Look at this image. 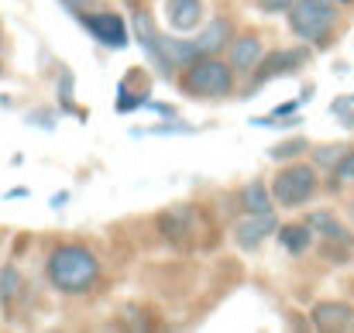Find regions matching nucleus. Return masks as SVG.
I'll use <instances>...</instances> for the list:
<instances>
[{
  "label": "nucleus",
  "mask_w": 354,
  "mask_h": 333,
  "mask_svg": "<svg viewBox=\"0 0 354 333\" xmlns=\"http://www.w3.org/2000/svg\"><path fill=\"white\" fill-rule=\"evenodd\" d=\"M306 151H310V141H306L303 134H296V137L275 141V144L268 148V158H272V162H296V158H303Z\"/></svg>",
  "instance_id": "obj_18"
},
{
  "label": "nucleus",
  "mask_w": 354,
  "mask_h": 333,
  "mask_svg": "<svg viewBox=\"0 0 354 333\" xmlns=\"http://www.w3.org/2000/svg\"><path fill=\"white\" fill-rule=\"evenodd\" d=\"M24 292H28L24 272H21L14 261H7V265L0 268V306H3V313H14V306L24 299Z\"/></svg>",
  "instance_id": "obj_14"
},
{
  "label": "nucleus",
  "mask_w": 354,
  "mask_h": 333,
  "mask_svg": "<svg viewBox=\"0 0 354 333\" xmlns=\"http://www.w3.org/2000/svg\"><path fill=\"white\" fill-rule=\"evenodd\" d=\"M131 31L138 38V45L145 48L148 62L158 69L162 79H176L179 76V62L172 59V48H169V38L155 28V21L145 14V10H134V21H131Z\"/></svg>",
  "instance_id": "obj_6"
},
{
  "label": "nucleus",
  "mask_w": 354,
  "mask_h": 333,
  "mask_svg": "<svg viewBox=\"0 0 354 333\" xmlns=\"http://www.w3.org/2000/svg\"><path fill=\"white\" fill-rule=\"evenodd\" d=\"M348 217H351V223H354V200H351V207H348Z\"/></svg>",
  "instance_id": "obj_28"
},
{
  "label": "nucleus",
  "mask_w": 354,
  "mask_h": 333,
  "mask_svg": "<svg viewBox=\"0 0 354 333\" xmlns=\"http://www.w3.org/2000/svg\"><path fill=\"white\" fill-rule=\"evenodd\" d=\"M348 182H354V148H348V151H344V158L334 165L327 189H330V193H341V186H348Z\"/></svg>",
  "instance_id": "obj_21"
},
{
  "label": "nucleus",
  "mask_w": 354,
  "mask_h": 333,
  "mask_svg": "<svg viewBox=\"0 0 354 333\" xmlns=\"http://www.w3.org/2000/svg\"><path fill=\"white\" fill-rule=\"evenodd\" d=\"M158 230L172 240H179L183 234H193V207H169L158 213Z\"/></svg>",
  "instance_id": "obj_17"
},
{
  "label": "nucleus",
  "mask_w": 354,
  "mask_h": 333,
  "mask_svg": "<svg viewBox=\"0 0 354 333\" xmlns=\"http://www.w3.org/2000/svg\"><path fill=\"white\" fill-rule=\"evenodd\" d=\"M28 120H38V127H52V124H55V113L52 111H35Z\"/></svg>",
  "instance_id": "obj_23"
},
{
  "label": "nucleus",
  "mask_w": 354,
  "mask_h": 333,
  "mask_svg": "<svg viewBox=\"0 0 354 333\" xmlns=\"http://www.w3.org/2000/svg\"><path fill=\"white\" fill-rule=\"evenodd\" d=\"M310 59H313V52H310V45H306V41H303V45H292V48L265 52L261 66H258V69H254V76H251V90H258V86L272 83L275 76H292V73H299Z\"/></svg>",
  "instance_id": "obj_7"
},
{
  "label": "nucleus",
  "mask_w": 354,
  "mask_h": 333,
  "mask_svg": "<svg viewBox=\"0 0 354 333\" xmlns=\"http://www.w3.org/2000/svg\"><path fill=\"white\" fill-rule=\"evenodd\" d=\"M104 48H127L131 45V31H127V21L120 17L118 10H86L76 17Z\"/></svg>",
  "instance_id": "obj_8"
},
{
  "label": "nucleus",
  "mask_w": 354,
  "mask_h": 333,
  "mask_svg": "<svg viewBox=\"0 0 354 333\" xmlns=\"http://www.w3.org/2000/svg\"><path fill=\"white\" fill-rule=\"evenodd\" d=\"M286 21L299 41L324 48V45H330V35L341 21V7H337V0H296L286 10Z\"/></svg>",
  "instance_id": "obj_3"
},
{
  "label": "nucleus",
  "mask_w": 354,
  "mask_h": 333,
  "mask_svg": "<svg viewBox=\"0 0 354 333\" xmlns=\"http://www.w3.org/2000/svg\"><path fill=\"white\" fill-rule=\"evenodd\" d=\"M0 52H3V28H0Z\"/></svg>",
  "instance_id": "obj_29"
},
{
  "label": "nucleus",
  "mask_w": 354,
  "mask_h": 333,
  "mask_svg": "<svg viewBox=\"0 0 354 333\" xmlns=\"http://www.w3.org/2000/svg\"><path fill=\"white\" fill-rule=\"evenodd\" d=\"M348 3H354V0H348Z\"/></svg>",
  "instance_id": "obj_31"
},
{
  "label": "nucleus",
  "mask_w": 354,
  "mask_h": 333,
  "mask_svg": "<svg viewBox=\"0 0 354 333\" xmlns=\"http://www.w3.org/2000/svg\"><path fill=\"white\" fill-rule=\"evenodd\" d=\"M306 223L313 227V234L320 237V240H330V244H354V234L344 227V223L337 220L330 210H313V213H306Z\"/></svg>",
  "instance_id": "obj_13"
},
{
  "label": "nucleus",
  "mask_w": 354,
  "mask_h": 333,
  "mask_svg": "<svg viewBox=\"0 0 354 333\" xmlns=\"http://www.w3.org/2000/svg\"><path fill=\"white\" fill-rule=\"evenodd\" d=\"M341 120H344V127H354V111H348V113H341Z\"/></svg>",
  "instance_id": "obj_27"
},
{
  "label": "nucleus",
  "mask_w": 354,
  "mask_h": 333,
  "mask_svg": "<svg viewBox=\"0 0 354 333\" xmlns=\"http://www.w3.org/2000/svg\"><path fill=\"white\" fill-rule=\"evenodd\" d=\"M279 244L289 251V254H306L310 247H313V240H317V234H313V227L306 220H296V223H279Z\"/></svg>",
  "instance_id": "obj_15"
},
{
  "label": "nucleus",
  "mask_w": 354,
  "mask_h": 333,
  "mask_svg": "<svg viewBox=\"0 0 354 333\" xmlns=\"http://www.w3.org/2000/svg\"><path fill=\"white\" fill-rule=\"evenodd\" d=\"M66 200H69V193H59V196H52V207H62Z\"/></svg>",
  "instance_id": "obj_26"
},
{
  "label": "nucleus",
  "mask_w": 354,
  "mask_h": 333,
  "mask_svg": "<svg viewBox=\"0 0 354 333\" xmlns=\"http://www.w3.org/2000/svg\"><path fill=\"white\" fill-rule=\"evenodd\" d=\"M162 14L172 35H193L207 24V0H162Z\"/></svg>",
  "instance_id": "obj_9"
},
{
  "label": "nucleus",
  "mask_w": 354,
  "mask_h": 333,
  "mask_svg": "<svg viewBox=\"0 0 354 333\" xmlns=\"http://www.w3.org/2000/svg\"><path fill=\"white\" fill-rule=\"evenodd\" d=\"M258 3V10H265V14H286L296 0H254Z\"/></svg>",
  "instance_id": "obj_22"
},
{
  "label": "nucleus",
  "mask_w": 354,
  "mask_h": 333,
  "mask_svg": "<svg viewBox=\"0 0 354 333\" xmlns=\"http://www.w3.org/2000/svg\"><path fill=\"white\" fill-rule=\"evenodd\" d=\"M148 97H151V93H148V86H141V90H131V83H127V79H120L114 107H118V113L141 111V107H148Z\"/></svg>",
  "instance_id": "obj_19"
},
{
  "label": "nucleus",
  "mask_w": 354,
  "mask_h": 333,
  "mask_svg": "<svg viewBox=\"0 0 354 333\" xmlns=\"http://www.w3.org/2000/svg\"><path fill=\"white\" fill-rule=\"evenodd\" d=\"M310 323L324 333H341L354 327V306L344 299H324L310 310Z\"/></svg>",
  "instance_id": "obj_12"
},
{
  "label": "nucleus",
  "mask_w": 354,
  "mask_h": 333,
  "mask_svg": "<svg viewBox=\"0 0 354 333\" xmlns=\"http://www.w3.org/2000/svg\"><path fill=\"white\" fill-rule=\"evenodd\" d=\"M344 151H348V144H317V148H310V158H313L317 169L334 172V165L344 158Z\"/></svg>",
  "instance_id": "obj_20"
},
{
  "label": "nucleus",
  "mask_w": 354,
  "mask_h": 333,
  "mask_svg": "<svg viewBox=\"0 0 354 333\" xmlns=\"http://www.w3.org/2000/svg\"><path fill=\"white\" fill-rule=\"evenodd\" d=\"M237 200H241V210L244 213H272L275 210V200H272V189H268L265 179L244 182L241 193H237Z\"/></svg>",
  "instance_id": "obj_16"
},
{
  "label": "nucleus",
  "mask_w": 354,
  "mask_h": 333,
  "mask_svg": "<svg viewBox=\"0 0 354 333\" xmlns=\"http://www.w3.org/2000/svg\"><path fill=\"white\" fill-rule=\"evenodd\" d=\"M272 234H279L275 210H272V213H244V217L234 223V230H231V237H234V244L241 251H258Z\"/></svg>",
  "instance_id": "obj_10"
},
{
  "label": "nucleus",
  "mask_w": 354,
  "mask_h": 333,
  "mask_svg": "<svg viewBox=\"0 0 354 333\" xmlns=\"http://www.w3.org/2000/svg\"><path fill=\"white\" fill-rule=\"evenodd\" d=\"M62 3H66V7H69V14H76V17L90 10V0H62Z\"/></svg>",
  "instance_id": "obj_24"
},
{
  "label": "nucleus",
  "mask_w": 354,
  "mask_h": 333,
  "mask_svg": "<svg viewBox=\"0 0 354 333\" xmlns=\"http://www.w3.org/2000/svg\"><path fill=\"white\" fill-rule=\"evenodd\" d=\"M0 76H3V62H0Z\"/></svg>",
  "instance_id": "obj_30"
},
{
  "label": "nucleus",
  "mask_w": 354,
  "mask_h": 333,
  "mask_svg": "<svg viewBox=\"0 0 354 333\" xmlns=\"http://www.w3.org/2000/svg\"><path fill=\"white\" fill-rule=\"evenodd\" d=\"M234 21L231 17H214V21H207L200 31H193V35H176V38H169V48H172V59L179 62V69L186 66V62H193V59H203V55H221V52H227V45H231V38H234Z\"/></svg>",
  "instance_id": "obj_5"
},
{
  "label": "nucleus",
  "mask_w": 354,
  "mask_h": 333,
  "mask_svg": "<svg viewBox=\"0 0 354 333\" xmlns=\"http://www.w3.org/2000/svg\"><path fill=\"white\" fill-rule=\"evenodd\" d=\"M45 275H48V285L59 296H86V292H93L100 285L104 265H100L93 247L66 240V244H55L48 251Z\"/></svg>",
  "instance_id": "obj_1"
},
{
  "label": "nucleus",
  "mask_w": 354,
  "mask_h": 333,
  "mask_svg": "<svg viewBox=\"0 0 354 333\" xmlns=\"http://www.w3.org/2000/svg\"><path fill=\"white\" fill-rule=\"evenodd\" d=\"M354 107V97H344V100H337V104H330V113H337V117H341V113H348Z\"/></svg>",
  "instance_id": "obj_25"
},
{
  "label": "nucleus",
  "mask_w": 354,
  "mask_h": 333,
  "mask_svg": "<svg viewBox=\"0 0 354 333\" xmlns=\"http://www.w3.org/2000/svg\"><path fill=\"white\" fill-rule=\"evenodd\" d=\"M265 59V41L254 35V31H244V35H234L231 45H227V62L234 66L237 76H254V69L261 66Z\"/></svg>",
  "instance_id": "obj_11"
},
{
  "label": "nucleus",
  "mask_w": 354,
  "mask_h": 333,
  "mask_svg": "<svg viewBox=\"0 0 354 333\" xmlns=\"http://www.w3.org/2000/svg\"><path fill=\"white\" fill-rule=\"evenodd\" d=\"M268 189H272V200L279 210H299L320 193V172L313 162H303V158L282 162V169L272 175Z\"/></svg>",
  "instance_id": "obj_4"
},
{
  "label": "nucleus",
  "mask_w": 354,
  "mask_h": 333,
  "mask_svg": "<svg viewBox=\"0 0 354 333\" xmlns=\"http://www.w3.org/2000/svg\"><path fill=\"white\" fill-rule=\"evenodd\" d=\"M176 83H179L183 97L214 104V100H227V97H234L237 73H234V66H231L227 59H221V55H203V59L186 62V66L179 69Z\"/></svg>",
  "instance_id": "obj_2"
}]
</instances>
